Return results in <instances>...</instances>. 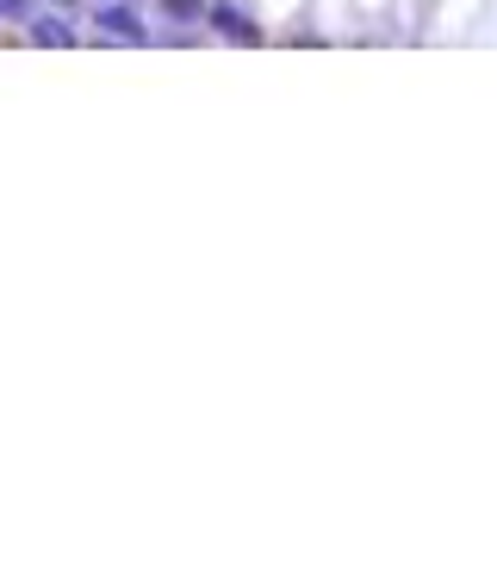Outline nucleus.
Here are the masks:
<instances>
[{"label": "nucleus", "mask_w": 497, "mask_h": 566, "mask_svg": "<svg viewBox=\"0 0 497 566\" xmlns=\"http://www.w3.org/2000/svg\"><path fill=\"white\" fill-rule=\"evenodd\" d=\"M50 7H75V0H50Z\"/></svg>", "instance_id": "nucleus-6"}, {"label": "nucleus", "mask_w": 497, "mask_h": 566, "mask_svg": "<svg viewBox=\"0 0 497 566\" xmlns=\"http://www.w3.org/2000/svg\"><path fill=\"white\" fill-rule=\"evenodd\" d=\"M156 7L169 13V25H187V32L206 25V0H156Z\"/></svg>", "instance_id": "nucleus-4"}, {"label": "nucleus", "mask_w": 497, "mask_h": 566, "mask_svg": "<svg viewBox=\"0 0 497 566\" xmlns=\"http://www.w3.org/2000/svg\"><path fill=\"white\" fill-rule=\"evenodd\" d=\"M7 20H32V0H7Z\"/></svg>", "instance_id": "nucleus-5"}, {"label": "nucleus", "mask_w": 497, "mask_h": 566, "mask_svg": "<svg viewBox=\"0 0 497 566\" xmlns=\"http://www.w3.org/2000/svg\"><path fill=\"white\" fill-rule=\"evenodd\" d=\"M25 32H32V44H38V50H75V44H82L63 7H57V13H32V20H25Z\"/></svg>", "instance_id": "nucleus-3"}, {"label": "nucleus", "mask_w": 497, "mask_h": 566, "mask_svg": "<svg viewBox=\"0 0 497 566\" xmlns=\"http://www.w3.org/2000/svg\"><path fill=\"white\" fill-rule=\"evenodd\" d=\"M0 25H7V0H0Z\"/></svg>", "instance_id": "nucleus-7"}, {"label": "nucleus", "mask_w": 497, "mask_h": 566, "mask_svg": "<svg viewBox=\"0 0 497 566\" xmlns=\"http://www.w3.org/2000/svg\"><path fill=\"white\" fill-rule=\"evenodd\" d=\"M94 25H100L107 44H150V25H144V13H137L131 0H100V7H94Z\"/></svg>", "instance_id": "nucleus-1"}, {"label": "nucleus", "mask_w": 497, "mask_h": 566, "mask_svg": "<svg viewBox=\"0 0 497 566\" xmlns=\"http://www.w3.org/2000/svg\"><path fill=\"white\" fill-rule=\"evenodd\" d=\"M131 7H137V0H131Z\"/></svg>", "instance_id": "nucleus-8"}, {"label": "nucleus", "mask_w": 497, "mask_h": 566, "mask_svg": "<svg viewBox=\"0 0 497 566\" xmlns=\"http://www.w3.org/2000/svg\"><path fill=\"white\" fill-rule=\"evenodd\" d=\"M206 32L224 38V44H268L261 38V25H256V13H243L237 0H206Z\"/></svg>", "instance_id": "nucleus-2"}]
</instances>
